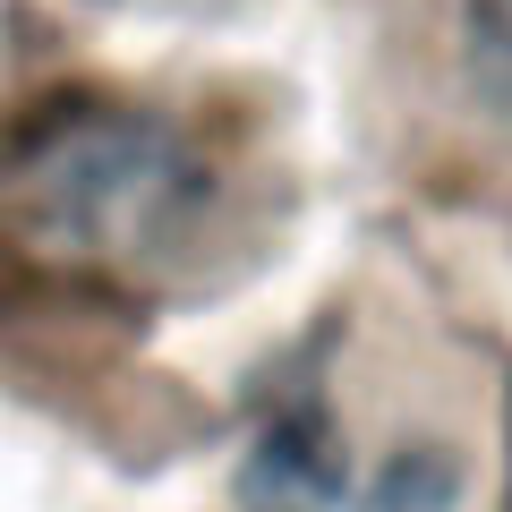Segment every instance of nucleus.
<instances>
[{
    "instance_id": "1",
    "label": "nucleus",
    "mask_w": 512,
    "mask_h": 512,
    "mask_svg": "<svg viewBox=\"0 0 512 512\" xmlns=\"http://www.w3.org/2000/svg\"><path fill=\"white\" fill-rule=\"evenodd\" d=\"M197 146L146 111H60L0 163V231L60 274H146L197 231Z\"/></svg>"
},
{
    "instance_id": "2",
    "label": "nucleus",
    "mask_w": 512,
    "mask_h": 512,
    "mask_svg": "<svg viewBox=\"0 0 512 512\" xmlns=\"http://www.w3.org/2000/svg\"><path fill=\"white\" fill-rule=\"evenodd\" d=\"M256 495L274 487V504H325V495H342V461H333V436L316 410H291V419L265 427V444H256Z\"/></svg>"
},
{
    "instance_id": "3",
    "label": "nucleus",
    "mask_w": 512,
    "mask_h": 512,
    "mask_svg": "<svg viewBox=\"0 0 512 512\" xmlns=\"http://www.w3.org/2000/svg\"><path fill=\"white\" fill-rule=\"evenodd\" d=\"M444 504H453V470L436 453H419V487H410V461H393V478L367 512H444Z\"/></svg>"
}]
</instances>
